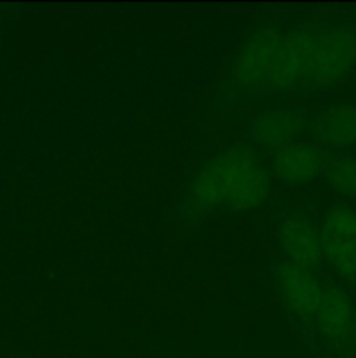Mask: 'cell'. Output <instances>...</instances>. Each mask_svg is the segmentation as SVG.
Listing matches in <instances>:
<instances>
[{
  "label": "cell",
  "mask_w": 356,
  "mask_h": 358,
  "mask_svg": "<svg viewBox=\"0 0 356 358\" xmlns=\"http://www.w3.org/2000/svg\"><path fill=\"white\" fill-rule=\"evenodd\" d=\"M267 196V171L248 147H230L209 157L191 187L192 203L201 210L250 212Z\"/></svg>",
  "instance_id": "obj_1"
},
{
  "label": "cell",
  "mask_w": 356,
  "mask_h": 358,
  "mask_svg": "<svg viewBox=\"0 0 356 358\" xmlns=\"http://www.w3.org/2000/svg\"><path fill=\"white\" fill-rule=\"evenodd\" d=\"M325 170V156L316 145L293 142L281 147L272 157L276 178L286 185H304L313 182Z\"/></svg>",
  "instance_id": "obj_7"
},
{
  "label": "cell",
  "mask_w": 356,
  "mask_h": 358,
  "mask_svg": "<svg viewBox=\"0 0 356 358\" xmlns=\"http://www.w3.org/2000/svg\"><path fill=\"white\" fill-rule=\"evenodd\" d=\"M274 276L285 306L300 318L314 317L323 289L313 269L285 259L278 264Z\"/></svg>",
  "instance_id": "obj_5"
},
{
  "label": "cell",
  "mask_w": 356,
  "mask_h": 358,
  "mask_svg": "<svg viewBox=\"0 0 356 358\" xmlns=\"http://www.w3.org/2000/svg\"><path fill=\"white\" fill-rule=\"evenodd\" d=\"M327 180L339 194L356 198V157H339L328 164Z\"/></svg>",
  "instance_id": "obj_11"
},
{
  "label": "cell",
  "mask_w": 356,
  "mask_h": 358,
  "mask_svg": "<svg viewBox=\"0 0 356 358\" xmlns=\"http://www.w3.org/2000/svg\"><path fill=\"white\" fill-rule=\"evenodd\" d=\"M300 58V87L341 83L356 65V31L337 24L295 30Z\"/></svg>",
  "instance_id": "obj_2"
},
{
  "label": "cell",
  "mask_w": 356,
  "mask_h": 358,
  "mask_svg": "<svg viewBox=\"0 0 356 358\" xmlns=\"http://www.w3.org/2000/svg\"><path fill=\"white\" fill-rule=\"evenodd\" d=\"M283 31L265 28L251 35L239 48L232 63L237 86L251 91H272Z\"/></svg>",
  "instance_id": "obj_3"
},
{
  "label": "cell",
  "mask_w": 356,
  "mask_h": 358,
  "mask_svg": "<svg viewBox=\"0 0 356 358\" xmlns=\"http://www.w3.org/2000/svg\"><path fill=\"white\" fill-rule=\"evenodd\" d=\"M320 334L332 345H342L351 336L355 325V308L348 294L339 287H327L321 292L314 313Z\"/></svg>",
  "instance_id": "obj_8"
},
{
  "label": "cell",
  "mask_w": 356,
  "mask_h": 358,
  "mask_svg": "<svg viewBox=\"0 0 356 358\" xmlns=\"http://www.w3.org/2000/svg\"><path fill=\"white\" fill-rule=\"evenodd\" d=\"M321 252L328 264L346 280L356 278V212L334 206L320 227Z\"/></svg>",
  "instance_id": "obj_4"
},
{
  "label": "cell",
  "mask_w": 356,
  "mask_h": 358,
  "mask_svg": "<svg viewBox=\"0 0 356 358\" xmlns=\"http://www.w3.org/2000/svg\"><path fill=\"white\" fill-rule=\"evenodd\" d=\"M278 240L286 259L304 268L314 269L323 259L320 229L307 217L292 213L281 220Z\"/></svg>",
  "instance_id": "obj_6"
},
{
  "label": "cell",
  "mask_w": 356,
  "mask_h": 358,
  "mask_svg": "<svg viewBox=\"0 0 356 358\" xmlns=\"http://www.w3.org/2000/svg\"><path fill=\"white\" fill-rule=\"evenodd\" d=\"M302 128V117L295 112L269 110L251 122V138L264 149L278 150L295 142Z\"/></svg>",
  "instance_id": "obj_10"
},
{
  "label": "cell",
  "mask_w": 356,
  "mask_h": 358,
  "mask_svg": "<svg viewBox=\"0 0 356 358\" xmlns=\"http://www.w3.org/2000/svg\"><path fill=\"white\" fill-rule=\"evenodd\" d=\"M314 136L330 149H349L356 145V107L337 103L325 108L313 126Z\"/></svg>",
  "instance_id": "obj_9"
}]
</instances>
